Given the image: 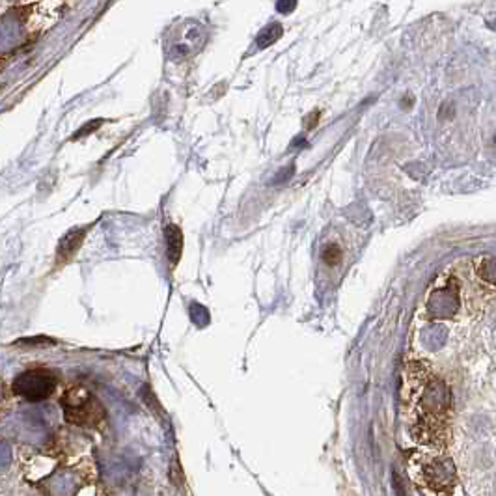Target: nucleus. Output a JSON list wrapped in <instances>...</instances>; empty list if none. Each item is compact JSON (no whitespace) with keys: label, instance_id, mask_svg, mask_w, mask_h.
<instances>
[{"label":"nucleus","instance_id":"f257e3e1","mask_svg":"<svg viewBox=\"0 0 496 496\" xmlns=\"http://www.w3.org/2000/svg\"><path fill=\"white\" fill-rule=\"evenodd\" d=\"M403 403L411 412V433L418 444L444 450L450 442L451 396L424 362H411L403 379Z\"/></svg>","mask_w":496,"mask_h":496},{"label":"nucleus","instance_id":"f03ea898","mask_svg":"<svg viewBox=\"0 0 496 496\" xmlns=\"http://www.w3.org/2000/svg\"><path fill=\"white\" fill-rule=\"evenodd\" d=\"M409 472L418 485H424L435 495H451L457 485L456 465L446 453H441V450L429 453L417 451L409 459Z\"/></svg>","mask_w":496,"mask_h":496},{"label":"nucleus","instance_id":"7ed1b4c3","mask_svg":"<svg viewBox=\"0 0 496 496\" xmlns=\"http://www.w3.org/2000/svg\"><path fill=\"white\" fill-rule=\"evenodd\" d=\"M62 407H64L65 420L75 426H97L105 418V411L99 401L82 386H75L70 392H65V396L62 397Z\"/></svg>","mask_w":496,"mask_h":496},{"label":"nucleus","instance_id":"20e7f679","mask_svg":"<svg viewBox=\"0 0 496 496\" xmlns=\"http://www.w3.org/2000/svg\"><path fill=\"white\" fill-rule=\"evenodd\" d=\"M26 40V8H13L0 16V56L13 53Z\"/></svg>","mask_w":496,"mask_h":496},{"label":"nucleus","instance_id":"39448f33","mask_svg":"<svg viewBox=\"0 0 496 496\" xmlns=\"http://www.w3.org/2000/svg\"><path fill=\"white\" fill-rule=\"evenodd\" d=\"M56 379L50 371L32 370L19 375L13 382V392L28 401H43L55 392Z\"/></svg>","mask_w":496,"mask_h":496},{"label":"nucleus","instance_id":"423d86ee","mask_svg":"<svg viewBox=\"0 0 496 496\" xmlns=\"http://www.w3.org/2000/svg\"><path fill=\"white\" fill-rule=\"evenodd\" d=\"M84 236H86L84 228H79V230H71L70 233L60 241L58 252H56V260H58V263H65V261H70L71 258L75 256L77 250H79L80 245H82V241H84Z\"/></svg>","mask_w":496,"mask_h":496},{"label":"nucleus","instance_id":"0eeeda50","mask_svg":"<svg viewBox=\"0 0 496 496\" xmlns=\"http://www.w3.org/2000/svg\"><path fill=\"white\" fill-rule=\"evenodd\" d=\"M166 239V256L172 267L177 265L181 254H183V233L176 224H168L165 230Z\"/></svg>","mask_w":496,"mask_h":496},{"label":"nucleus","instance_id":"6e6552de","mask_svg":"<svg viewBox=\"0 0 496 496\" xmlns=\"http://www.w3.org/2000/svg\"><path fill=\"white\" fill-rule=\"evenodd\" d=\"M495 275H496L495 272V260H492L491 256L481 258V260L476 263V276L478 278L492 287L495 286V280H496Z\"/></svg>","mask_w":496,"mask_h":496},{"label":"nucleus","instance_id":"1a4fd4ad","mask_svg":"<svg viewBox=\"0 0 496 496\" xmlns=\"http://www.w3.org/2000/svg\"><path fill=\"white\" fill-rule=\"evenodd\" d=\"M323 261H325L329 267H334L338 265L341 261V250L340 246L334 245V243H331V245L325 246V250H323Z\"/></svg>","mask_w":496,"mask_h":496},{"label":"nucleus","instance_id":"9d476101","mask_svg":"<svg viewBox=\"0 0 496 496\" xmlns=\"http://www.w3.org/2000/svg\"><path fill=\"white\" fill-rule=\"evenodd\" d=\"M11 463V448L8 446V442H0V470L8 468Z\"/></svg>","mask_w":496,"mask_h":496},{"label":"nucleus","instance_id":"9b49d317","mask_svg":"<svg viewBox=\"0 0 496 496\" xmlns=\"http://www.w3.org/2000/svg\"><path fill=\"white\" fill-rule=\"evenodd\" d=\"M0 67H2V58H0Z\"/></svg>","mask_w":496,"mask_h":496}]
</instances>
